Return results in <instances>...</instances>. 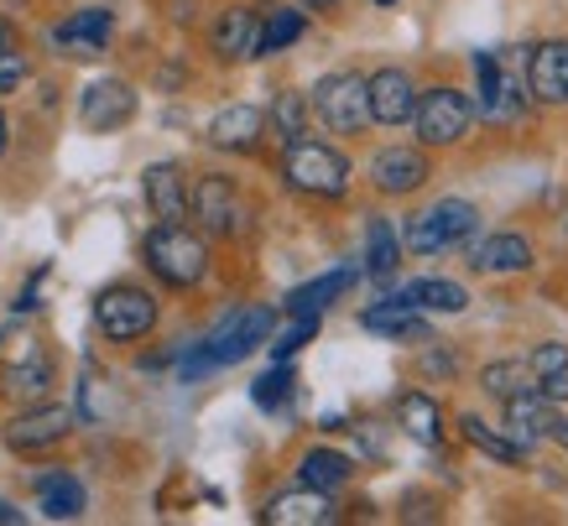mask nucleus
Returning <instances> with one entry per match:
<instances>
[{
	"label": "nucleus",
	"mask_w": 568,
	"mask_h": 526,
	"mask_svg": "<svg viewBox=\"0 0 568 526\" xmlns=\"http://www.w3.org/2000/svg\"><path fill=\"white\" fill-rule=\"evenodd\" d=\"M272 328H276V313L266 303L224 313V318L209 328L204 340H199L189 355H183V381H199V375L224 371V365H241L245 355H256L261 344L272 340Z\"/></svg>",
	"instance_id": "f257e3e1"
},
{
	"label": "nucleus",
	"mask_w": 568,
	"mask_h": 526,
	"mask_svg": "<svg viewBox=\"0 0 568 526\" xmlns=\"http://www.w3.org/2000/svg\"><path fill=\"white\" fill-rule=\"evenodd\" d=\"M110 37H115L110 6H84V11H73L69 21L52 27V48L69 52V58H100L110 48Z\"/></svg>",
	"instance_id": "2eb2a0df"
},
{
	"label": "nucleus",
	"mask_w": 568,
	"mask_h": 526,
	"mask_svg": "<svg viewBox=\"0 0 568 526\" xmlns=\"http://www.w3.org/2000/svg\"><path fill=\"white\" fill-rule=\"evenodd\" d=\"M355 276H361L355 266H334V272L313 276V282L287 292V313H324V307H334L349 287H355Z\"/></svg>",
	"instance_id": "a878e982"
},
{
	"label": "nucleus",
	"mask_w": 568,
	"mask_h": 526,
	"mask_svg": "<svg viewBox=\"0 0 568 526\" xmlns=\"http://www.w3.org/2000/svg\"><path fill=\"white\" fill-rule=\"evenodd\" d=\"M349 475H355V458L339 454V448H308V454L297 458V485H308V490H345Z\"/></svg>",
	"instance_id": "5701e85b"
},
{
	"label": "nucleus",
	"mask_w": 568,
	"mask_h": 526,
	"mask_svg": "<svg viewBox=\"0 0 568 526\" xmlns=\"http://www.w3.org/2000/svg\"><path fill=\"white\" fill-rule=\"evenodd\" d=\"M339 516L334 500L324 490H308V485H297L287 495H272L266 506H261V522L266 526H328Z\"/></svg>",
	"instance_id": "a211bd4d"
},
{
	"label": "nucleus",
	"mask_w": 568,
	"mask_h": 526,
	"mask_svg": "<svg viewBox=\"0 0 568 526\" xmlns=\"http://www.w3.org/2000/svg\"><path fill=\"white\" fill-rule=\"evenodd\" d=\"M261 136H266V110H256V104H230L209 120V146H220V152L251 156Z\"/></svg>",
	"instance_id": "f3484780"
},
{
	"label": "nucleus",
	"mask_w": 568,
	"mask_h": 526,
	"mask_svg": "<svg viewBox=\"0 0 568 526\" xmlns=\"http://www.w3.org/2000/svg\"><path fill=\"white\" fill-rule=\"evenodd\" d=\"M6 152H11V120H6V110H0V162H6Z\"/></svg>",
	"instance_id": "58836bf2"
},
{
	"label": "nucleus",
	"mask_w": 568,
	"mask_h": 526,
	"mask_svg": "<svg viewBox=\"0 0 568 526\" xmlns=\"http://www.w3.org/2000/svg\"><path fill=\"white\" fill-rule=\"evenodd\" d=\"M365 100H371V125H407L413 120V104H417V84L407 69H376L365 79Z\"/></svg>",
	"instance_id": "ddd939ff"
},
{
	"label": "nucleus",
	"mask_w": 568,
	"mask_h": 526,
	"mask_svg": "<svg viewBox=\"0 0 568 526\" xmlns=\"http://www.w3.org/2000/svg\"><path fill=\"white\" fill-rule=\"evenodd\" d=\"M141 261H146V272L162 282V287L173 292H189L199 287L209 276V245L199 230H189V224H156V230H146V240H141Z\"/></svg>",
	"instance_id": "7ed1b4c3"
},
{
	"label": "nucleus",
	"mask_w": 568,
	"mask_h": 526,
	"mask_svg": "<svg viewBox=\"0 0 568 526\" xmlns=\"http://www.w3.org/2000/svg\"><path fill=\"white\" fill-rule=\"evenodd\" d=\"M396 261H402V240H396L392 220H371L365 224V272L376 276V282H386V276H396Z\"/></svg>",
	"instance_id": "7c9ffc66"
},
{
	"label": "nucleus",
	"mask_w": 568,
	"mask_h": 526,
	"mask_svg": "<svg viewBox=\"0 0 568 526\" xmlns=\"http://www.w3.org/2000/svg\"><path fill=\"white\" fill-rule=\"evenodd\" d=\"M459 427H465V443H475L480 454L500 458V464H521V458H527V448H521L517 438H500L496 427H485L475 412H465V417H459Z\"/></svg>",
	"instance_id": "473e14b6"
},
{
	"label": "nucleus",
	"mask_w": 568,
	"mask_h": 526,
	"mask_svg": "<svg viewBox=\"0 0 568 526\" xmlns=\"http://www.w3.org/2000/svg\"><path fill=\"white\" fill-rule=\"evenodd\" d=\"M136 120V89L125 79H94L79 94V125L94 131V136H115Z\"/></svg>",
	"instance_id": "f8f14e48"
},
{
	"label": "nucleus",
	"mask_w": 568,
	"mask_h": 526,
	"mask_svg": "<svg viewBox=\"0 0 568 526\" xmlns=\"http://www.w3.org/2000/svg\"><path fill=\"white\" fill-rule=\"evenodd\" d=\"M469 69H475V115L490 120V125H511L521 115V79L511 69V58L506 52H475L469 58Z\"/></svg>",
	"instance_id": "6e6552de"
},
{
	"label": "nucleus",
	"mask_w": 568,
	"mask_h": 526,
	"mask_svg": "<svg viewBox=\"0 0 568 526\" xmlns=\"http://www.w3.org/2000/svg\"><path fill=\"white\" fill-rule=\"evenodd\" d=\"M361 328L371 334H386V340H407V344H423L428 340V323L417 318V307H407L402 297H381L376 307L361 313Z\"/></svg>",
	"instance_id": "4be33fe9"
},
{
	"label": "nucleus",
	"mask_w": 568,
	"mask_h": 526,
	"mask_svg": "<svg viewBox=\"0 0 568 526\" xmlns=\"http://www.w3.org/2000/svg\"><path fill=\"white\" fill-rule=\"evenodd\" d=\"M548 427H552V402L542 391H521V396L506 402V433H511L521 448H532L537 438H548Z\"/></svg>",
	"instance_id": "b1692460"
},
{
	"label": "nucleus",
	"mask_w": 568,
	"mask_h": 526,
	"mask_svg": "<svg viewBox=\"0 0 568 526\" xmlns=\"http://www.w3.org/2000/svg\"><path fill=\"white\" fill-rule=\"evenodd\" d=\"M27 84V58L17 48H0V94H17Z\"/></svg>",
	"instance_id": "e433bc0d"
},
{
	"label": "nucleus",
	"mask_w": 568,
	"mask_h": 526,
	"mask_svg": "<svg viewBox=\"0 0 568 526\" xmlns=\"http://www.w3.org/2000/svg\"><path fill=\"white\" fill-rule=\"evenodd\" d=\"M396 423L407 427L417 443H444V407L428 391H402L396 396Z\"/></svg>",
	"instance_id": "bb28decb"
},
{
	"label": "nucleus",
	"mask_w": 568,
	"mask_h": 526,
	"mask_svg": "<svg viewBox=\"0 0 568 526\" xmlns=\"http://www.w3.org/2000/svg\"><path fill=\"white\" fill-rule=\"evenodd\" d=\"M17 522H21V510L11 500H0V526H17Z\"/></svg>",
	"instance_id": "ea45409f"
},
{
	"label": "nucleus",
	"mask_w": 568,
	"mask_h": 526,
	"mask_svg": "<svg viewBox=\"0 0 568 526\" xmlns=\"http://www.w3.org/2000/svg\"><path fill=\"white\" fill-rule=\"evenodd\" d=\"M527 371H532L537 391H542L548 402L568 396V344H537L532 355H527Z\"/></svg>",
	"instance_id": "c756f323"
},
{
	"label": "nucleus",
	"mask_w": 568,
	"mask_h": 526,
	"mask_svg": "<svg viewBox=\"0 0 568 526\" xmlns=\"http://www.w3.org/2000/svg\"><path fill=\"white\" fill-rule=\"evenodd\" d=\"M308 115H313V104L308 94H297V89H282L272 100V110H266V131H272L282 146L297 136H308Z\"/></svg>",
	"instance_id": "c85d7f7f"
},
{
	"label": "nucleus",
	"mask_w": 568,
	"mask_h": 526,
	"mask_svg": "<svg viewBox=\"0 0 568 526\" xmlns=\"http://www.w3.org/2000/svg\"><path fill=\"white\" fill-rule=\"evenodd\" d=\"M308 11H328V6H339V0H303Z\"/></svg>",
	"instance_id": "a19ab883"
},
{
	"label": "nucleus",
	"mask_w": 568,
	"mask_h": 526,
	"mask_svg": "<svg viewBox=\"0 0 568 526\" xmlns=\"http://www.w3.org/2000/svg\"><path fill=\"white\" fill-rule=\"evenodd\" d=\"M548 438L558 443V448H568V417H558V412H552V427H548Z\"/></svg>",
	"instance_id": "4c0bfd02"
},
{
	"label": "nucleus",
	"mask_w": 568,
	"mask_h": 526,
	"mask_svg": "<svg viewBox=\"0 0 568 526\" xmlns=\"http://www.w3.org/2000/svg\"><path fill=\"white\" fill-rule=\"evenodd\" d=\"M37 506H42L48 522H79L89 506V495H84V485H79V475L48 469V475H37Z\"/></svg>",
	"instance_id": "412c9836"
},
{
	"label": "nucleus",
	"mask_w": 568,
	"mask_h": 526,
	"mask_svg": "<svg viewBox=\"0 0 568 526\" xmlns=\"http://www.w3.org/2000/svg\"><path fill=\"white\" fill-rule=\"evenodd\" d=\"M293 386H297V375L287 371V365H272L266 375H256V386H251V402H256L261 412H282L287 402H293Z\"/></svg>",
	"instance_id": "f704fd0d"
},
{
	"label": "nucleus",
	"mask_w": 568,
	"mask_h": 526,
	"mask_svg": "<svg viewBox=\"0 0 568 526\" xmlns=\"http://www.w3.org/2000/svg\"><path fill=\"white\" fill-rule=\"evenodd\" d=\"M73 433V412L69 407H52V402H32V407H21L11 423L0 427V438L11 454H48L58 443Z\"/></svg>",
	"instance_id": "9b49d317"
},
{
	"label": "nucleus",
	"mask_w": 568,
	"mask_h": 526,
	"mask_svg": "<svg viewBox=\"0 0 568 526\" xmlns=\"http://www.w3.org/2000/svg\"><path fill=\"white\" fill-rule=\"evenodd\" d=\"M428 178H433V168L417 146H381V152L371 156V183H376V193H386V199H407V193H417Z\"/></svg>",
	"instance_id": "4468645a"
},
{
	"label": "nucleus",
	"mask_w": 568,
	"mask_h": 526,
	"mask_svg": "<svg viewBox=\"0 0 568 526\" xmlns=\"http://www.w3.org/2000/svg\"><path fill=\"white\" fill-rule=\"evenodd\" d=\"M469 120H475V104H469L465 89H448V84L423 89L413 104V125L423 146H459Z\"/></svg>",
	"instance_id": "1a4fd4ad"
},
{
	"label": "nucleus",
	"mask_w": 568,
	"mask_h": 526,
	"mask_svg": "<svg viewBox=\"0 0 568 526\" xmlns=\"http://www.w3.org/2000/svg\"><path fill=\"white\" fill-rule=\"evenodd\" d=\"M308 32V17L303 11H272V17L261 21V42H256V58H272V52H282V48H293L297 37Z\"/></svg>",
	"instance_id": "2f4dec72"
},
{
	"label": "nucleus",
	"mask_w": 568,
	"mask_h": 526,
	"mask_svg": "<svg viewBox=\"0 0 568 526\" xmlns=\"http://www.w3.org/2000/svg\"><path fill=\"white\" fill-rule=\"evenodd\" d=\"M94 328L115 344H136L156 328V297L136 282H115L94 297Z\"/></svg>",
	"instance_id": "423d86ee"
},
{
	"label": "nucleus",
	"mask_w": 568,
	"mask_h": 526,
	"mask_svg": "<svg viewBox=\"0 0 568 526\" xmlns=\"http://www.w3.org/2000/svg\"><path fill=\"white\" fill-rule=\"evenodd\" d=\"M469 266L485 276H500V272H527L532 266V245L521 235H485L475 251H469Z\"/></svg>",
	"instance_id": "393cba45"
},
{
	"label": "nucleus",
	"mask_w": 568,
	"mask_h": 526,
	"mask_svg": "<svg viewBox=\"0 0 568 526\" xmlns=\"http://www.w3.org/2000/svg\"><path fill=\"white\" fill-rule=\"evenodd\" d=\"M141 193H146V209L156 214V224L189 220V178L178 162H152L141 172Z\"/></svg>",
	"instance_id": "dca6fc26"
},
{
	"label": "nucleus",
	"mask_w": 568,
	"mask_h": 526,
	"mask_svg": "<svg viewBox=\"0 0 568 526\" xmlns=\"http://www.w3.org/2000/svg\"><path fill=\"white\" fill-rule=\"evenodd\" d=\"M256 42H261V17L251 6H230V11H220V21L209 27V48L220 52L224 63L256 58Z\"/></svg>",
	"instance_id": "6ab92c4d"
},
{
	"label": "nucleus",
	"mask_w": 568,
	"mask_h": 526,
	"mask_svg": "<svg viewBox=\"0 0 568 526\" xmlns=\"http://www.w3.org/2000/svg\"><path fill=\"white\" fill-rule=\"evenodd\" d=\"M475 230H480V209L469 204V199H438V204H428L423 214L407 220V251L413 255L454 251V245H465Z\"/></svg>",
	"instance_id": "39448f33"
},
{
	"label": "nucleus",
	"mask_w": 568,
	"mask_h": 526,
	"mask_svg": "<svg viewBox=\"0 0 568 526\" xmlns=\"http://www.w3.org/2000/svg\"><path fill=\"white\" fill-rule=\"evenodd\" d=\"M396 297L407 307H417V313H465L469 307V292L459 282H448V276H423L413 287H402Z\"/></svg>",
	"instance_id": "cd10ccee"
},
{
	"label": "nucleus",
	"mask_w": 568,
	"mask_h": 526,
	"mask_svg": "<svg viewBox=\"0 0 568 526\" xmlns=\"http://www.w3.org/2000/svg\"><path fill=\"white\" fill-rule=\"evenodd\" d=\"M308 104H313V115L324 120L334 136H361L365 125H371V100H365V79H361V73H349V69L324 73V79L313 84Z\"/></svg>",
	"instance_id": "0eeeda50"
},
{
	"label": "nucleus",
	"mask_w": 568,
	"mask_h": 526,
	"mask_svg": "<svg viewBox=\"0 0 568 526\" xmlns=\"http://www.w3.org/2000/svg\"><path fill=\"white\" fill-rule=\"evenodd\" d=\"M282 178H287L293 193H308V199H345L349 193L345 152H334L328 141H313V136L287 141V152H282Z\"/></svg>",
	"instance_id": "20e7f679"
},
{
	"label": "nucleus",
	"mask_w": 568,
	"mask_h": 526,
	"mask_svg": "<svg viewBox=\"0 0 568 526\" xmlns=\"http://www.w3.org/2000/svg\"><path fill=\"white\" fill-rule=\"evenodd\" d=\"M313 334H318V313H293V328H282V334L272 340V360L276 365H287Z\"/></svg>",
	"instance_id": "c9c22d12"
},
{
	"label": "nucleus",
	"mask_w": 568,
	"mask_h": 526,
	"mask_svg": "<svg viewBox=\"0 0 568 526\" xmlns=\"http://www.w3.org/2000/svg\"><path fill=\"white\" fill-rule=\"evenodd\" d=\"M189 214L204 224V235H241L245 230V204H241V188L230 183L224 172H204L189 193Z\"/></svg>",
	"instance_id": "9d476101"
},
{
	"label": "nucleus",
	"mask_w": 568,
	"mask_h": 526,
	"mask_svg": "<svg viewBox=\"0 0 568 526\" xmlns=\"http://www.w3.org/2000/svg\"><path fill=\"white\" fill-rule=\"evenodd\" d=\"M52 381H58V365L42 334L32 323H6L0 328V396L32 407V402H48Z\"/></svg>",
	"instance_id": "f03ea898"
},
{
	"label": "nucleus",
	"mask_w": 568,
	"mask_h": 526,
	"mask_svg": "<svg viewBox=\"0 0 568 526\" xmlns=\"http://www.w3.org/2000/svg\"><path fill=\"white\" fill-rule=\"evenodd\" d=\"M480 381H485L490 396H500V402H511V396H521V391H537L527 360H496V365H485L480 371Z\"/></svg>",
	"instance_id": "72a5a7b5"
},
{
	"label": "nucleus",
	"mask_w": 568,
	"mask_h": 526,
	"mask_svg": "<svg viewBox=\"0 0 568 526\" xmlns=\"http://www.w3.org/2000/svg\"><path fill=\"white\" fill-rule=\"evenodd\" d=\"M527 94L542 104H568V42H542L527 58Z\"/></svg>",
	"instance_id": "aec40b11"
},
{
	"label": "nucleus",
	"mask_w": 568,
	"mask_h": 526,
	"mask_svg": "<svg viewBox=\"0 0 568 526\" xmlns=\"http://www.w3.org/2000/svg\"><path fill=\"white\" fill-rule=\"evenodd\" d=\"M376 6H392V0H376Z\"/></svg>",
	"instance_id": "79ce46f5"
}]
</instances>
